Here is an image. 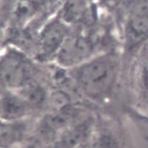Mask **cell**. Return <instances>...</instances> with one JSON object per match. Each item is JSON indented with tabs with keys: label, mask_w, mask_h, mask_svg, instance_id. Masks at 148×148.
I'll return each mask as SVG.
<instances>
[{
	"label": "cell",
	"mask_w": 148,
	"mask_h": 148,
	"mask_svg": "<svg viewBox=\"0 0 148 148\" xmlns=\"http://www.w3.org/2000/svg\"><path fill=\"white\" fill-rule=\"evenodd\" d=\"M118 58L114 53L97 55L85 62L70 69L71 76L87 97L99 99L113 89L118 74Z\"/></svg>",
	"instance_id": "6da1fadb"
},
{
	"label": "cell",
	"mask_w": 148,
	"mask_h": 148,
	"mask_svg": "<svg viewBox=\"0 0 148 148\" xmlns=\"http://www.w3.org/2000/svg\"><path fill=\"white\" fill-rule=\"evenodd\" d=\"M34 71V63L20 50L10 48L2 55L1 82L8 90H17L33 82Z\"/></svg>",
	"instance_id": "7a4b0ae2"
},
{
	"label": "cell",
	"mask_w": 148,
	"mask_h": 148,
	"mask_svg": "<svg viewBox=\"0 0 148 148\" xmlns=\"http://www.w3.org/2000/svg\"><path fill=\"white\" fill-rule=\"evenodd\" d=\"M124 35L134 48L148 42V0H127L125 5Z\"/></svg>",
	"instance_id": "3957f363"
},
{
	"label": "cell",
	"mask_w": 148,
	"mask_h": 148,
	"mask_svg": "<svg viewBox=\"0 0 148 148\" xmlns=\"http://www.w3.org/2000/svg\"><path fill=\"white\" fill-rule=\"evenodd\" d=\"M95 50L94 42L87 36L71 34L54 58L61 66L70 69L95 57Z\"/></svg>",
	"instance_id": "277c9868"
},
{
	"label": "cell",
	"mask_w": 148,
	"mask_h": 148,
	"mask_svg": "<svg viewBox=\"0 0 148 148\" xmlns=\"http://www.w3.org/2000/svg\"><path fill=\"white\" fill-rule=\"evenodd\" d=\"M71 34L68 25L63 19L53 18L44 27L38 35L37 47L39 56L42 58H55Z\"/></svg>",
	"instance_id": "5b68a950"
},
{
	"label": "cell",
	"mask_w": 148,
	"mask_h": 148,
	"mask_svg": "<svg viewBox=\"0 0 148 148\" xmlns=\"http://www.w3.org/2000/svg\"><path fill=\"white\" fill-rule=\"evenodd\" d=\"M32 108L15 90L3 94L1 102V118L5 122H15L26 115Z\"/></svg>",
	"instance_id": "8992f818"
},
{
	"label": "cell",
	"mask_w": 148,
	"mask_h": 148,
	"mask_svg": "<svg viewBox=\"0 0 148 148\" xmlns=\"http://www.w3.org/2000/svg\"><path fill=\"white\" fill-rule=\"evenodd\" d=\"M8 10L11 21L16 26H22L31 19L36 9L32 0H14Z\"/></svg>",
	"instance_id": "52a82bcc"
},
{
	"label": "cell",
	"mask_w": 148,
	"mask_h": 148,
	"mask_svg": "<svg viewBox=\"0 0 148 148\" xmlns=\"http://www.w3.org/2000/svg\"><path fill=\"white\" fill-rule=\"evenodd\" d=\"M32 108L39 106L44 101L45 95L43 89L35 82L29 84L15 90Z\"/></svg>",
	"instance_id": "ba28073f"
},
{
	"label": "cell",
	"mask_w": 148,
	"mask_h": 148,
	"mask_svg": "<svg viewBox=\"0 0 148 148\" xmlns=\"http://www.w3.org/2000/svg\"><path fill=\"white\" fill-rule=\"evenodd\" d=\"M86 130L84 125L77 126L66 132L55 143L53 148H75L83 139Z\"/></svg>",
	"instance_id": "9c48e42d"
},
{
	"label": "cell",
	"mask_w": 148,
	"mask_h": 148,
	"mask_svg": "<svg viewBox=\"0 0 148 148\" xmlns=\"http://www.w3.org/2000/svg\"><path fill=\"white\" fill-rule=\"evenodd\" d=\"M20 127L17 125L10 124V122H5V125L1 127V145L7 146L17 139L21 134Z\"/></svg>",
	"instance_id": "30bf717a"
},
{
	"label": "cell",
	"mask_w": 148,
	"mask_h": 148,
	"mask_svg": "<svg viewBox=\"0 0 148 148\" xmlns=\"http://www.w3.org/2000/svg\"><path fill=\"white\" fill-rule=\"evenodd\" d=\"M95 148H118V145L113 138L103 136L97 140Z\"/></svg>",
	"instance_id": "8fae6325"
},
{
	"label": "cell",
	"mask_w": 148,
	"mask_h": 148,
	"mask_svg": "<svg viewBox=\"0 0 148 148\" xmlns=\"http://www.w3.org/2000/svg\"><path fill=\"white\" fill-rule=\"evenodd\" d=\"M32 1H38V0H32Z\"/></svg>",
	"instance_id": "7c38bea8"
}]
</instances>
